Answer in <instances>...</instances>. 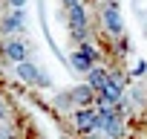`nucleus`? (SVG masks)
<instances>
[{
	"label": "nucleus",
	"instance_id": "nucleus-1",
	"mask_svg": "<svg viewBox=\"0 0 147 139\" xmlns=\"http://www.w3.org/2000/svg\"><path fill=\"white\" fill-rule=\"evenodd\" d=\"M63 18L75 67L87 76L84 87L115 102L130 84L118 0H63Z\"/></svg>",
	"mask_w": 147,
	"mask_h": 139
},
{
	"label": "nucleus",
	"instance_id": "nucleus-2",
	"mask_svg": "<svg viewBox=\"0 0 147 139\" xmlns=\"http://www.w3.org/2000/svg\"><path fill=\"white\" fill-rule=\"evenodd\" d=\"M0 139H40V130L12 96L0 70Z\"/></svg>",
	"mask_w": 147,
	"mask_h": 139
}]
</instances>
